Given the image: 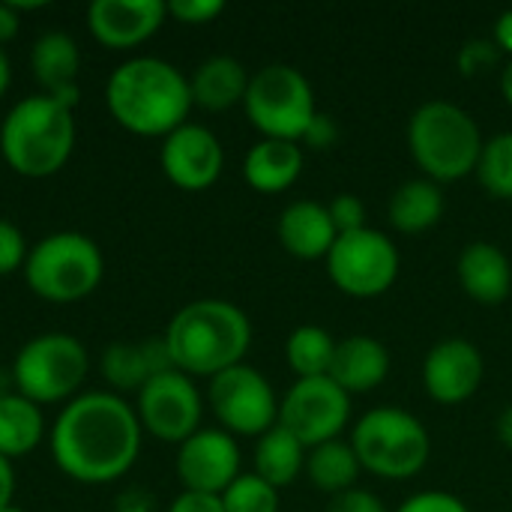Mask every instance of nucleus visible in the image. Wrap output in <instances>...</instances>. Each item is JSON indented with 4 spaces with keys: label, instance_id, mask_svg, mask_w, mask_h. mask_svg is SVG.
<instances>
[{
    "label": "nucleus",
    "instance_id": "28",
    "mask_svg": "<svg viewBox=\"0 0 512 512\" xmlns=\"http://www.w3.org/2000/svg\"><path fill=\"white\" fill-rule=\"evenodd\" d=\"M360 459L351 447V441H327V444H318L306 453V474H309V483L318 489V492H327L330 498L339 495V492H348L357 486V477H360Z\"/></svg>",
    "mask_w": 512,
    "mask_h": 512
},
{
    "label": "nucleus",
    "instance_id": "7",
    "mask_svg": "<svg viewBox=\"0 0 512 512\" xmlns=\"http://www.w3.org/2000/svg\"><path fill=\"white\" fill-rule=\"evenodd\" d=\"M102 276V249L81 231H54L42 237L24 261L27 288L48 303H78L99 288Z\"/></svg>",
    "mask_w": 512,
    "mask_h": 512
},
{
    "label": "nucleus",
    "instance_id": "9",
    "mask_svg": "<svg viewBox=\"0 0 512 512\" xmlns=\"http://www.w3.org/2000/svg\"><path fill=\"white\" fill-rule=\"evenodd\" d=\"M246 117L264 138L300 141L318 114L315 90L309 78L291 63L261 66L249 78V90L243 99Z\"/></svg>",
    "mask_w": 512,
    "mask_h": 512
},
{
    "label": "nucleus",
    "instance_id": "17",
    "mask_svg": "<svg viewBox=\"0 0 512 512\" xmlns=\"http://www.w3.org/2000/svg\"><path fill=\"white\" fill-rule=\"evenodd\" d=\"M162 0H93L87 6V30L105 48L126 51L147 42L165 21Z\"/></svg>",
    "mask_w": 512,
    "mask_h": 512
},
{
    "label": "nucleus",
    "instance_id": "1",
    "mask_svg": "<svg viewBox=\"0 0 512 512\" xmlns=\"http://www.w3.org/2000/svg\"><path fill=\"white\" fill-rule=\"evenodd\" d=\"M141 420L135 408L111 393H78L60 408L48 447L54 465L81 486H108L126 477L141 456Z\"/></svg>",
    "mask_w": 512,
    "mask_h": 512
},
{
    "label": "nucleus",
    "instance_id": "46",
    "mask_svg": "<svg viewBox=\"0 0 512 512\" xmlns=\"http://www.w3.org/2000/svg\"><path fill=\"white\" fill-rule=\"evenodd\" d=\"M501 96H504V102L512 108V57L504 63V69H501Z\"/></svg>",
    "mask_w": 512,
    "mask_h": 512
},
{
    "label": "nucleus",
    "instance_id": "44",
    "mask_svg": "<svg viewBox=\"0 0 512 512\" xmlns=\"http://www.w3.org/2000/svg\"><path fill=\"white\" fill-rule=\"evenodd\" d=\"M495 432H498V441L512 450V405H507L504 411H501V417H498V423H495Z\"/></svg>",
    "mask_w": 512,
    "mask_h": 512
},
{
    "label": "nucleus",
    "instance_id": "15",
    "mask_svg": "<svg viewBox=\"0 0 512 512\" xmlns=\"http://www.w3.org/2000/svg\"><path fill=\"white\" fill-rule=\"evenodd\" d=\"M159 165L177 189L201 192L219 180L225 168V150L213 129L201 123H183L162 138Z\"/></svg>",
    "mask_w": 512,
    "mask_h": 512
},
{
    "label": "nucleus",
    "instance_id": "21",
    "mask_svg": "<svg viewBox=\"0 0 512 512\" xmlns=\"http://www.w3.org/2000/svg\"><path fill=\"white\" fill-rule=\"evenodd\" d=\"M390 375V351L381 339L354 333L342 342H336L330 378L348 393H369L381 387Z\"/></svg>",
    "mask_w": 512,
    "mask_h": 512
},
{
    "label": "nucleus",
    "instance_id": "13",
    "mask_svg": "<svg viewBox=\"0 0 512 512\" xmlns=\"http://www.w3.org/2000/svg\"><path fill=\"white\" fill-rule=\"evenodd\" d=\"M135 414L141 420V429L165 444H183L201 429L204 402L189 375L180 369H168L153 375L138 390Z\"/></svg>",
    "mask_w": 512,
    "mask_h": 512
},
{
    "label": "nucleus",
    "instance_id": "36",
    "mask_svg": "<svg viewBox=\"0 0 512 512\" xmlns=\"http://www.w3.org/2000/svg\"><path fill=\"white\" fill-rule=\"evenodd\" d=\"M495 60H498V45L492 39H471L459 51V69H462V75H480Z\"/></svg>",
    "mask_w": 512,
    "mask_h": 512
},
{
    "label": "nucleus",
    "instance_id": "41",
    "mask_svg": "<svg viewBox=\"0 0 512 512\" xmlns=\"http://www.w3.org/2000/svg\"><path fill=\"white\" fill-rule=\"evenodd\" d=\"M117 512H156L153 507V498L147 492H138V489H129L120 495L117 501Z\"/></svg>",
    "mask_w": 512,
    "mask_h": 512
},
{
    "label": "nucleus",
    "instance_id": "35",
    "mask_svg": "<svg viewBox=\"0 0 512 512\" xmlns=\"http://www.w3.org/2000/svg\"><path fill=\"white\" fill-rule=\"evenodd\" d=\"M225 12L222 0H171L168 15L177 18L180 24H207Z\"/></svg>",
    "mask_w": 512,
    "mask_h": 512
},
{
    "label": "nucleus",
    "instance_id": "42",
    "mask_svg": "<svg viewBox=\"0 0 512 512\" xmlns=\"http://www.w3.org/2000/svg\"><path fill=\"white\" fill-rule=\"evenodd\" d=\"M15 498V468L6 456H0V512L12 507Z\"/></svg>",
    "mask_w": 512,
    "mask_h": 512
},
{
    "label": "nucleus",
    "instance_id": "26",
    "mask_svg": "<svg viewBox=\"0 0 512 512\" xmlns=\"http://www.w3.org/2000/svg\"><path fill=\"white\" fill-rule=\"evenodd\" d=\"M45 438V414L39 405L24 399L21 393L0 396V456L24 459Z\"/></svg>",
    "mask_w": 512,
    "mask_h": 512
},
{
    "label": "nucleus",
    "instance_id": "23",
    "mask_svg": "<svg viewBox=\"0 0 512 512\" xmlns=\"http://www.w3.org/2000/svg\"><path fill=\"white\" fill-rule=\"evenodd\" d=\"M249 72L246 66L231 54H213L204 63L195 66L189 78L192 102L207 111H228L234 105H243L249 90Z\"/></svg>",
    "mask_w": 512,
    "mask_h": 512
},
{
    "label": "nucleus",
    "instance_id": "11",
    "mask_svg": "<svg viewBox=\"0 0 512 512\" xmlns=\"http://www.w3.org/2000/svg\"><path fill=\"white\" fill-rule=\"evenodd\" d=\"M207 402L228 435L261 438L279 423V399L270 381L249 363L231 366L210 378Z\"/></svg>",
    "mask_w": 512,
    "mask_h": 512
},
{
    "label": "nucleus",
    "instance_id": "18",
    "mask_svg": "<svg viewBox=\"0 0 512 512\" xmlns=\"http://www.w3.org/2000/svg\"><path fill=\"white\" fill-rule=\"evenodd\" d=\"M30 69L45 96L75 108V102L81 96V90H78L81 51L69 33H63V30L42 33L30 48Z\"/></svg>",
    "mask_w": 512,
    "mask_h": 512
},
{
    "label": "nucleus",
    "instance_id": "16",
    "mask_svg": "<svg viewBox=\"0 0 512 512\" xmlns=\"http://www.w3.org/2000/svg\"><path fill=\"white\" fill-rule=\"evenodd\" d=\"M486 378L483 351L468 339H441L423 357V387L438 405L468 402Z\"/></svg>",
    "mask_w": 512,
    "mask_h": 512
},
{
    "label": "nucleus",
    "instance_id": "25",
    "mask_svg": "<svg viewBox=\"0 0 512 512\" xmlns=\"http://www.w3.org/2000/svg\"><path fill=\"white\" fill-rule=\"evenodd\" d=\"M444 192L441 183L429 177H411L396 186L387 204V219L396 231L402 234H423L435 228L444 216Z\"/></svg>",
    "mask_w": 512,
    "mask_h": 512
},
{
    "label": "nucleus",
    "instance_id": "43",
    "mask_svg": "<svg viewBox=\"0 0 512 512\" xmlns=\"http://www.w3.org/2000/svg\"><path fill=\"white\" fill-rule=\"evenodd\" d=\"M492 42L498 45V51H507L512 57V9L501 12L498 21H495V33H492Z\"/></svg>",
    "mask_w": 512,
    "mask_h": 512
},
{
    "label": "nucleus",
    "instance_id": "34",
    "mask_svg": "<svg viewBox=\"0 0 512 512\" xmlns=\"http://www.w3.org/2000/svg\"><path fill=\"white\" fill-rule=\"evenodd\" d=\"M396 512H471L468 504L450 492H438V489H426L411 495Z\"/></svg>",
    "mask_w": 512,
    "mask_h": 512
},
{
    "label": "nucleus",
    "instance_id": "2",
    "mask_svg": "<svg viewBox=\"0 0 512 512\" xmlns=\"http://www.w3.org/2000/svg\"><path fill=\"white\" fill-rule=\"evenodd\" d=\"M108 114L132 135L165 138L189 123V78L162 57H129L105 81Z\"/></svg>",
    "mask_w": 512,
    "mask_h": 512
},
{
    "label": "nucleus",
    "instance_id": "33",
    "mask_svg": "<svg viewBox=\"0 0 512 512\" xmlns=\"http://www.w3.org/2000/svg\"><path fill=\"white\" fill-rule=\"evenodd\" d=\"M327 210H330V219H333V225H336L339 234H351V231L366 228V207H363V198H357V195H351V192L336 195V198L327 204Z\"/></svg>",
    "mask_w": 512,
    "mask_h": 512
},
{
    "label": "nucleus",
    "instance_id": "10",
    "mask_svg": "<svg viewBox=\"0 0 512 512\" xmlns=\"http://www.w3.org/2000/svg\"><path fill=\"white\" fill-rule=\"evenodd\" d=\"M324 261H327L330 282L342 294L360 300L387 294L399 279V267H402L396 243L384 231L369 225L351 234H339Z\"/></svg>",
    "mask_w": 512,
    "mask_h": 512
},
{
    "label": "nucleus",
    "instance_id": "39",
    "mask_svg": "<svg viewBox=\"0 0 512 512\" xmlns=\"http://www.w3.org/2000/svg\"><path fill=\"white\" fill-rule=\"evenodd\" d=\"M168 512H225L219 495H204V492H180Z\"/></svg>",
    "mask_w": 512,
    "mask_h": 512
},
{
    "label": "nucleus",
    "instance_id": "29",
    "mask_svg": "<svg viewBox=\"0 0 512 512\" xmlns=\"http://www.w3.org/2000/svg\"><path fill=\"white\" fill-rule=\"evenodd\" d=\"M333 354H336V339L318 324H303L291 330L285 342V360H288V369L297 375V381L330 375Z\"/></svg>",
    "mask_w": 512,
    "mask_h": 512
},
{
    "label": "nucleus",
    "instance_id": "32",
    "mask_svg": "<svg viewBox=\"0 0 512 512\" xmlns=\"http://www.w3.org/2000/svg\"><path fill=\"white\" fill-rule=\"evenodd\" d=\"M27 240L18 225L9 219H0V276H9L15 270H24L27 261Z\"/></svg>",
    "mask_w": 512,
    "mask_h": 512
},
{
    "label": "nucleus",
    "instance_id": "5",
    "mask_svg": "<svg viewBox=\"0 0 512 512\" xmlns=\"http://www.w3.org/2000/svg\"><path fill=\"white\" fill-rule=\"evenodd\" d=\"M483 144L486 138L477 120L450 99H429L408 120V150L435 183L474 174Z\"/></svg>",
    "mask_w": 512,
    "mask_h": 512
},
{
    "label": "nucleus",
    "instance_id": "47",
    "mask_svg": "<svg viewBox=\"0 0 512 512\" xmlns=\"http://www.w3.org/2000/svg\"><path fill=\"white\" fill-rule=\"evenodd\" d=\"M3 512H24V510H21V507H15V504H12V507H6V510H3Z\"/></svg>",
    "mask_w": 512,
    "mask_h": 512
},
{
    "label": "nucleus",
    "instance_id": "3",
    "mask_svg": "<svg viewBox=\"0 0 512 512\" xmlns=\"http://www.w3.org/2000/svg\"><path fill=\"white\" fill-rule=\"evenodd\" d=\"M162 339L174 369L189 378H216L243 363L252 345V324L240 306L207 297L177 309Z\"/></svg>",
    "mask_w": 512,
    "mask_h": 512
},
{
    "label": "nucleus",
    "instance_id": "24",
    "mask_svg": "<svg viewBox=\"0 0 512 512\" xmlns=\"http://www.w3.org/2000/svg\"><path fill=\"white\" fill-rule=\"evenodd\" d=\"M303 171V147L297 141L261 138L243 159V177L255 192H285Z\"/></svg>",
    "mask_w": 512,
    "mask_h": 512
},
{
    "label": "nucleus",
    "instance_id": "22",
    "mask_svg": "<svg viewBox=\"0 0 512 512\" xmlns=\"http://www.w3.org/2000/svg\"><path fill=\"white\" fill-rule=\"evenodd\" d=\"M174 369L165 339H147L141 345L129 342H114L102 354V378L108 381L111 393H129L141 390L153 375Z\"/></svg>",
    "mask_w": 512,
    "mask_h": 512
},
{
    "label": "nucleus",
    "instance_id": "14",
    "mask_svg": "<svg viewBox=\"0 0 512 512\" xmlns=\"http://www.w3.org/2000/svg\"><path fill=\"white\" fill-rule=\"evenodd\" d=\"M183 492L222 495L240 477V447L225 429H198L177 447L174 462Z\"/></svg>",
    "mask_w": 512,
    "mask_h": 512
},
{
    "label": "nucleus",
    "instance_id": "4",
    "mask_svg": "<svg viewBox=\"0 0 512 512\" xmlns=\"http://www.w3.org/2000/svg\"><path fill=\"white\" fill-rule=\"evenodd\" d=\"M75 150V114L69 105L36 93L9 108L0 123L3 162L30 180L57 174Z\"/></svg>",
    "mask_w": 512,
    "mask_h": 512
},
{
    "label": "nucleus",
    "instance_id": "12",
    "mask_svg": "<svg viewBox=\"0 0 512 512\" xmlns=\"http://www.w3.org/2000/svg\"><path fill=\"white\" fill-rule=\"evenodd\" d=\"M351 420V396L330 378H300L279 402V426L306 450L342 438Z\"/></svg>",
    "mask_w": 512,
    "mask_h": 512
},
{
    "label": "nucleus",
    "instance_id": "37",
    "mask_svg": "<svg viewBox=\"0 0 512 512\" xmlns=\"http://www.w3.org/2000/svg\"><path fill=\"white\" fill-rule=\"evenodd\" d=\"M327 512H390L384 507V501L366 489H348V492H339L330 498L327 504Z\"/></svg>",
    "mask_w": 512,
    "mask_h": 512
},
{
    "label": "nucleus",
    "instance_id": "40",
    "mask_svg": "<svg viewBox=\"0 0 512 512\" xmlns=\"http://www.w3.org/2000/svg\"><path fill=\"white\" fill-rule=\"evenodd\" d=\"M21 27V12L12 3H0V48L18 36Z\"/></svg>",
    "mask_w": 512,
    "mask_h": 512
},
{
    "label": "nucleus",
    "instance_id": "31",
    "mask_svg": "<svg viewBox=\"0 0 512 512\" xmlns=\"http://www.w3.org/2000/svg\"><path fill=\"white\" fill-rule=\"evenodd\" d=\"M219 498L225 512H279V489L264 483L255 471L240 474Z\"/></svg>",
    "mask_w": 512,
    "mask_h": 512
},
{
    "label": "nucleus",
    "instance_id": "30",
    "mask_svg": "<svg viewBox=\"0 0 512 512\" xmlns=\"http://www.w3.org/2000/svg\"><path fill=\"white\" fill-rule=\"evenodd\" d=\"M477 180L480 186L495 198H512V132H498L486 138L480 162H477Z\"/></svg>",
    "mask_w": 512,
    "mask_h": 512
},
{
    "label": "nucleus",
    "instance_id": "38",
    "mask_svg": "<svg viewBox=\"0 0 512 512\" xmlns=\"http://www.w3.org/2000/svg\"><path fill=\"white\" fill-rule=\"evenodd\" d=\"M339 135H342L339 123H336L330 114L318 111V114L312 117V123H309V129L303 132L300 141H303L306 147H312V150H330V147L339 141Z\"/></svg>",
    "mask_w": 512,
    "mask_h": 512
},
{
    "label": "nucleus",
    "instance_id": "27",
    "mask_svg": "<svg viewBox=\"0 0 512 512\" xmlns=\"http://www.w3.org/2000/svg\"><path fill=\"white\" fill-rule=\"evenodd\" d=\"M306 453L309 450L276 423L255 444V474L273 489H285L300 477V471H306Z\"/></svg>",
    "mask_w": 512,
    "mask_h": 512
},
{
    "label": "nucleus",
    "instance_id": "8",
    "mask_svg": "<svg viewBox=\"0 0 512 512\" xmlns=\"http://www.w3.org/2000/svg\"><path fill=\"white\" fill-rule=\"evenodd\" d=\"M12 387L33 405L72 402L87 381L90 354L81 339L69 333H42L24 342L9 366Z\"/></svg>",
    "mask_w": 512,
    "mask_h": 512
},
{
    "label": "nucleus",
    "instance_id": "19",
    "mask_svg": "<svg viewBox=\"0 0 512 512\" xmlns=\"http://www.w3.org/2000/svg\"><path fill=\"white\" fill-rule=\"evenodd\" d=\"M456 276L462 291L483 306H498L512 294L510 255L489 240H474L459 252Z\"/></svg>",
    "mask_w": 512,
    "mask_h": 512
},
{
    "label": "nucleus",
    "instance_id": "45",
    "mask_svg": "<svg viewBox=\"0 0 512 512\" xmlns=\"http://www.w3.org/2000/svg\"><path fill=\"white\" fill-rule=\"evenodd\" d=\"M9 84H12V63H9V57H6V51L0 48V99L6 96V90H9Z\"/></svg>",
    "mask_w": 512,
    "mask_h": 512
},
{
    "label": "nucleus",
    "instance_id": "20",
    "mask_svg": "<svg viewBox=\"0 0 512 512\" xmlns=\"http://www.w3.org/2000/svg\"><path fill=\"white\" fill-rule=\"evenodd\" d=\"M276 234H279V243L285 246V252H291L294 258H303V261L327 258V252L333 249V243L339 237L327 204L312 201V198L291 201L279 213Z\"/></svg>",
    "mask_w": 512,
    "mask_h": 512
},
{
    "label": "nucleus",
    "instance_id": "6",
    "mask_svg": "<svg viewBox=\"0 0 512 512\" xmlns=\"http://www.w3.org/2000/svg\"><path fill=\"white\" fill-rule=\"evenodd\" d=\"M348 441L360 459V468L384 480H411L432 456V438L426 426L411 411L396 405H378L366 411Z\"/></svg>",
    "mask_w": 512,
    "mask_h": 512
}]
</instances>
